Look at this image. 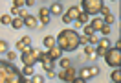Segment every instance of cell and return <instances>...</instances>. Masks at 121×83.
<instances>
[{"instance_id":"1","label":"cell","mask_w":121,"mask_h":83,"mask_svg":"<svg viewBox=\"0 0 121 83\" xmlns=\"http://www.w3.org/2000/svg\"><path fill=\"white\" fill-rule=\"evenodd\" d=\"M55 43H57V48L64 52H75L79 48V33L75 30H62L59 31V35L55 37Z\"/></svg>"},{"instance_id":"2","label":"cell","mask_w":121,"mask_h":83,"mask_svg":"<svg viewBox=\"0 0 121 83\" xmlns=\"http://www.w3.org/2000/svg\"><path fill=\"white\" fill-rule=\"evenodd\" d=\"M0 83H22V74L15 63L0 59Z\"/></svg>"},{"instance_id":"3","label":"cell","mask_w":121,"mask_h":83,"mask_svg":"<svg viewBox=\"0 0 121 83\" xmlns=\"http://www.w3.org/2000/svg\"><path fill=\"white\" fill-rule=\"evenodd\" d=\"M103 6H105V2H103V0H83V2H81L83 13H86L88 17H90V15H97V13H101Z\"/></svg>"},{"instance_id":"4","label":"cell","mask_w":121,"mask_h":83,"mask_svg":"<svg viewBox=\"0 0 121 83\" xmlns=\"http://www.w3.org/2000/svg\"><path fill=\"white\" fill-rule=\"evenodd\" d=\"M20 59H22L24 67H33V65L39 61V50L33 48V46L26 48V50L22 52V55H20Z\"/></svg>"},{"instance_id":"5","label":"cell","mask_w":121,"mask_h":83,"mask_svg":"<svg viewBox=\"0 0 121 83\" xmlns=\"http://www.w3.org/2000/svg\"><path fill=\"white\" fill-rule=\"evenodd\" d=\"M105 61H106L108 67H114V70L119 68L121 67V50H117V48H110V50L105 54Z\"/></svg>"},{"instance_id":"6","label":"cell","mask_w":121,"mask_h":83,"mask_svg":"<svg viewBox=\"0 0 121 83\" xmlns=\"http://www.w3.org/2000/svg\"><path fill=\"white\" fill-rule=\"evenodd\" d=\"M75 78H77L75 67H68V68H64V70H59V79L62 83H72Z\"/></svg>"},{"instance_id":"7","label":"cell","mask_w":121,"mask_h":83,"mask_svg":"<svg viewBox=\"0 0 121 83\" xmlns=\"http://www.w3.org/2000/svg\"><path fill=\"white\" fill-rule=\"evenodd\" d=\"M110 50V41L106 37H103V39H99V43H97V48L94 50L95 52V55L97 57H105V54Z\"/></svg>"},{"instance_id":"8","label":"cell","mask_w":121,"mask_h":83,"mask_svg":"<svg viewBox=\"0 0 121 83\" xmlns=\"http://www.w3.org/2000/svg\"><path fill=\"white\" fill-rule=\"evenodd\" d=\"M39 61H40L42 68H46V72L53 70V67H55V61H52L50 55H48V52H42V50H39Z\"/></svg>"},{"instance_id":"9","label":"cell","mask_w":121,"mask_h":83,"mask_svg":"<svg viewBox=\"0 0 121 83\" xmlns=\"http://www.w3.org/2000/svg\"><path fill=\"white\" fill-rule=\"evenodd\" d=\"M50 19H52V15H50V9L48 8H40L39 9V26H42V28H44V26H48V24H50Z\"/></svg>"},{"instance_id":"10","label":"cell","mask_w":121,"mask_h":83,"mask_svg":"<svg viewBox=\"0 0 121 83\" xmlns=\"http://www.w3.org/2000/svg\"><path fill=\"white\" fill-rule=\"evenodd\" d=\"M50 15H55V17H59V15H62V11H64V6L60 4V2H53L52 6H50Z\"/></svg>"},{"instance_id":"11","label":"cell","mask_w":121,"mask_h":83,"mask_svg":"<svg viewBox=\"0 0 121 83\" xmlns=\"http://www.w3.org/2000/svg\"><path fill=\"white\" fill-rule=\"evenodd\" d=\"M81 13H83V11H81V8L72 6V8H68V13H66V17H68L72 22H73V20H77V19H79V15H81Z\"/></svg>"},{"instance_id":"12","label":"cell","mask_w":121,"mask_h":83,"mask_svg":"<svg viewBox=\"0 0 121 83\" xmlns=\"http://www.w3.org/2000/svg\"><path fill=\"white\" fill-rule=\"evenodd\" d=\"M48 55H50V59L52 61H57V59H62V50L57 48V46H53L48 50Z\"/></svg>"},{"instance_id":"13","label":"cell","mask_w":121,"mask_h":83,"mask_svg":"<svg viewBox=\"0 0 121 83\" xmlns=\"http://www.w3.org/2000/svg\"><path fill=\"white\" fill-rule=\"evenodd\" d=\"M24 26H26V28H30V30H37L39 28V24H37V19H35V17H26V19H24Z\"/></svg>"},{"instance_id":"14","label":"cell","mask_w":121,"mask_h":83,"mask_svg":"<svg viewBox=\"0 0 121 83\" xmlns=\"http://www.w3.org/2000/svg\"><path fill=\"white\" fill-rule=\"evenodd\" d=\"M88 24L92 26V30L95 31V33H97V31H101V28L105 26V24H103V19H99V17H95V19H94V20H90Z\"/></svg>"},{"instance_id":"15","label":"cell","mask_w":121,"mask_h":83,"mask_svg":"<svg viewBox=\"0 0 121 83\" xmlns=\"http://www.w3.org/2000/svg\"><path fill=\"white\" fill-rule=\"evenodd\" d=\"M42 44L50 50V48H53V46H57V43H55V37H53V35H46V37L42 39Z\"/></svg>"},{"instance_id":"16","label":"cell","mask_w":121,"mask_h":83,"mask_svg":"<svg viewBox=\"0 0 121 83\" xmlns=\"http://www.w3.org/2000/svg\"><path fill=\"white\" fill-rule=\"evenodd\" d=\"M11 26H13V30H20L24 28V20L20 17H15V19H11Z\"/></svg>"},{"instance_id":"17","label":"cell","mask_w":121,"mask_h":83,"mask_svg":"<svg viewBox=\"0 0 121 83\" xmlns=\"http://www.w3.org/2000/svg\"><path fill=\"white\" fill-rule=\"evenodd\" d=\"M20 74H22V78H28V79H30V78H33V67H24L22 70H20Z\"/></svg>"},{"instance_id":"18","label":"cell","mask_w":121,"mask_h":83,"mask_svg":"<svg viewBox=\"0 0 121 83\" xmlns=\"http://www.w3.org/2000/svg\"><path fill=\"white\" fill-rule=\"evenodd\" d=\"M110 78H112L114 83H121V70H119V68H116L112 74H110Z\"/></svg>"},{"instance_id":"19","label":"cell","mask_w":121,"mask_h":83,"mask_svg":"<svg viewBox=\"0 0 121 83\" xmlns=\"http://www.w3.org/2000/svg\"><path fill=\"white\" fill-rule=\"evenodd\" d=\"M77 78H81V79H84V81H86V79H90V78H92V76H90V70H88V68H81V72H79Z\"/></svg>"},{"instance_id":"20","label":"cell","mask_w":121,"mask_h":83,"mask_svg":"<svg viewBox=\"0 0 121 83\" xmlns=\"http://www.w3.org/2000/svg\"><path fill=\"white\" fill-rule=\"evenodd\" d=\"M114 22H116V17H114L112 13L106 15V17H103V24H105V26H110V24H114Z\"/></svg>"},{"instance_id":"21","label":"cell","mask_w":121,"mask_h":83,"mask_svg":"<svg viewBox=\"0 0 121 83\" xmlns=\"http://www.w3.org/2000/svg\"><path fill=\"white\" fill-rule=\"evenodd\" d=\"M59 65H60V70H64V68L72 67V61L66 59V57H62V59H59Z\"/></svg>"},{"instance_id":"22","label":"cell","mask_w":121,"mask_h":83,"mask_svg":"<svg viewBox=\"0 0 121 83\" xmlns=\"http://www.w3.org/2000/svg\"><path fill=\"white\" fill-rule=\"evenodd\" d=\"M13 8L18 9V11L24 9V8H26V0H15V2H13Z\"/></svg>"},{"instance_id":"23","label":"cell","mask_w":121,"mask_h":83,"mask_svg":"<svg viewBox=\"0 0 121 83\" xmlns=\"http://www.w3.org/2000/svg\"><path fill=\"white\" fill-rule=\"evenodd\" d=\"M83 31H84V37H92V35L95 33V31L92 30V26H90V24H86V26H83Z\"/></svg>"},{"instance_id":"24","label":"cell","mask_w":121,"mask_h":83,"mask_svg":"<svg viewBox=\"0 0 121 83\" xmlns=\"http://www.w3.org/2000/svg\"><path fill=\"white\" fill-rule=\"evenodd\" d=\"M0 24H4V26L11 24V15H2L0 17Z\"/></svg>"},{"instance_id":"25","label":"cell","mask_w":121,"mask_h":83,"mask_svg":"<svg viewBox=\"0 0 121 83\" xmlns=\"http://www.w3.org/2000/svg\"><path fill=\"white\" fill-rule=\"evenodd\" d=\"M17 50H20V52H24V50H26V48H30V46H26V43H24L22 39H20V41H17Z\"/></svg>"},{"instance_id":"26","label":"cell","mask_w":121,"mask_h":83,"mask_svg":"<svg viewBox=\"0 0 121 83\" xmlns=\"http://www.w3.org/2000/svg\"><path fill=\"white\" fill-rule=\"evenodd\" d=\"M8 54L9 52V46H8V43H6V41H0V54Z\"/></svg>"},{"instance_id":"27","label":"cell","mask_w":121,"mask_h":83,"mask_svg":"<svg viewBox=\"0 0 121 83\" xmlns=\"http://www.w3.org/2000/svg\"><path fill=\"white\" fill-rule=\"evenodd\" d=\"M30 81H31V83H44V78H42V76H39V74H35Z\"/></svg>"},{"instance_id":"28","label":"cell","mask_w":121,"mask_h":83,"mask_svg":"<svg viewBox=\"0 0 121 83\" xmlns=\"http://www.w3.org/2000/svg\"><path fill=\"white\" fill-rule=\"evenodd\" d=\"M88 70H90V76H92V78H95V76H99V72H101V70H99V67H90Z\"/></svg>"},{"instance_id":"29","label":"cell","mask_w":121,"mask_h":83,"mask_svg":"<svg viewBox=\"0 0 121 83\" xmlns=\"http://www.w3.org/2000/svg\"><path fill=\"white\" fill-rule=\"evenodd\" d=\"M6 61H9V63H15L17 61V54L15 52H8V59Z\"/></svg>"},{"instance_id":"30","label":"cell","mask_w":121,"mask_h":83,"mask_svg":"<svg viewBox=\"0 0 121 83\" xmlns=\"http://www.w3.org/2000/svg\"><path fill=\"white\" fill-rule=\"evenodd\" d=\"M101 33H103V35H110V26H103V28H101Z\"/></svg>"},{"instance_id":"31","label":"cell","mask_w":121,"mask_h":83,"mask_svg":"<svg viewBox=\"0 0 121 83\" xmlns=\"http://www.w3.org/2000/svg\"><path fill=\"white\" fill-rule=\"evenodd\" d=\"M84 54H86V57H88L90 54H94V48H92L90 44H86V46H84Z\"/></svg>"},{"instance_id":"32","label":"cell","mask_w":121,"mask_h":83,"mask_svg":"<svg viewBox=\"0 0 121 83\" xmlns=\"http://www.w3.org/2000/svg\"><path fill=\"white\" fill-rule=\"evenodd\" d=\"M79 44H84V46H86V44H88V37H84V35L81 37V35H79Z\"/></svg>"},{"instance_id":"33","label":"cell","mask_w":121,"mask_h":83,"mask_svg":"<svg viewBox=\"0 0 121 83\" xmlns=\"http://www.w3.org/2000/svg\"><path fill=\"white\" fill-rule=\"evenodd\" d=\"M22 41L26 43V46H31V37H30V35H26V37H22Z\"/></svg>"},{"instance_id":"34","label":"cell","mask_w":121,"mask_h":83,"mask_svg":"<svg viewBox=\"0 0 121 83\" xmlns=\"http://www.w3.org/2000/svg\"><path fill=\"white\" fill-rule=\"evenodd\" d=\"M101 13H103V15H110V8H106V6H103V9H101Z\"/></svg>"},{"instance_id":"35","label":"cell","mask_w":121,"mask_h":83,"mask_svg":"<svg viewBox=\"0 0 121 83\" xmlns=\"http://www.w3.org/2000/svg\"><path fill=\"white\" fill-rule=\"evenodd\" d=\"M48 78H50V79H53V78H57V74H55L53 70H48Z\"/></svg>"},{"instance_id":"36","label":"cell","mask_w":121,"mask_h":83,"mask_svg":"<svg viewBox=\"0 0 121 83\" xmlns=\"http://www.w3.org/2000/svg\"><path fill=\"white\" fill-rule=\"evenodd\" d=\"M11 15H13V19H15V17H18V9L11 8Z\"/></svg>"},{"instance_id":"37","label":"cell","mask_w":121,"mask_h":83,"mask_svg":"<svg viewBox=\"0 0 121 83\" xmlns=\"http://www.w3.org/2000/svg\"><path fill=\"white\" fill-rule=\"evenodd\" d=\"M62 22H64V24H72V20H70L66 15H62Z\"/></svg>"},{"instance_id":"38","label":"cell","mask_w":121,"mask_h":83,"mask_svg":"<svg viewBox=\"0 0 121 83\" xmlns=\"http://www.w3.org/2000/svg\"><path fill=\"white\" fill-rule=\"evenodd\" d=\"M26 6L31 8V6H35V0H26Z\"/></svg>"},{"instance_id":"39","label":"cell","mask_w":121,"mask_h":83,"mask_svg":"<svg viewBox=\"0 0 121 83\" xmlns=\"http://www.w3.org/2000/svg\"><path fill=\"white\" fill-rule=\"evenodd\" d=\"M88 59H90V61H95V59H97V55H95V52H94V54H90V55H88Z\"/></svg>"},{"instance_id":"40","label":"cell","mask_w":121,"mask_h":83,"mask_svg":"<svg viewBox=\"0 0 121 83\" xmlns=\"http://www.w3.org/2000/svg\"><path fill=\"white\" fill-rule=\"evenodd\" d=\"M72 83H86V81H84V79H81V78H75Z\"/></svg>"}]
</instances>
